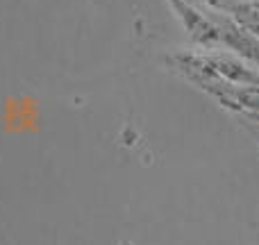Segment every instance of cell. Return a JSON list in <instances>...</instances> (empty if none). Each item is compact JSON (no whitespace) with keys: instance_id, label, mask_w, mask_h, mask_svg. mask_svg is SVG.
<instances>
[]
</instances>
